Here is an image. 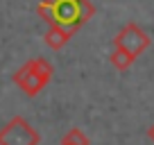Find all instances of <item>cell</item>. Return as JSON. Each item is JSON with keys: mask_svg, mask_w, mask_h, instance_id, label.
Masks as SVG:
<instances>
[{"mask_svg": "<svg viewBox=\"0 0 154 145\" xmlns=\"http://www.w3.org/2000/svg\"><path fill=\"white\" fill-rule=\"evenodd\" d=\"M109 59H111V66H113L116 70H127V68L136 61L131 54H127L125 50H120V48H113V52H111Z\"/></svg>", "mask_w": 154, "mask_h": 145, "instance_id": "6", "label": "cell"}, {"mask_svg": "<svg viewBox=\"0 0 154 145\" xmlns=\"http://www.w3.org/2000/svg\"><path fill=\"white\" fill-rule=\"evenodd\" d=\"M113 48H120L125 50L127 54H131V57H138L140 52H145V50L149 48V36L143 32V27L136 23H127L125 27L120 29V32L113 36Z\"/></svg>", "mask_w": 154, "mask_h": 145, "instance_id": "4", "label": "cell"}, {"mask_svg": "<svg viewBox=\"0 0 154 145\" xmlns=\"http://www.w3.org/2000/svg\"><path fill=\"white\" fill-rule=\"evenodd\" d=\"M70 39H72V32H68V29L59 27V25H52V27H48V32L43 34V41L48 43V48H52V50H61Z\"/></svg>", "mask_w": 154, "mask_h": 145, "instance_id": "5", "label": "cell"}, {"mask_svg": "<svg viewBox=\"0 0 154 145\" xmlns=\"http://www.w3.org/2000/svg\"><path fill=\"white\" fill-rule=\"evenodd\" d=\"M52 72H54V68H52V63H50L48 59L36 57V59L25 61L23 66L14 72V84L27 97H36L38 93L50 84Z\"/></svg>", "mask_w": 154, "mask_h": 145, "instance_id": "1", "label": "cell"}, {"mask_svg": "<svg viewBox=\"0 0 154 145\" xmlns=\"http://www.w3.org/2000/svg\"><path fill=\"white\" fill-rule=\"evenodd\" d=\"M50 5H52V25H59L72 34L84 27L95 14V7L88 0H50Z\"/></svg>", "mask_w": 154, "mask_h": 145, "instance_id": "2", "label": "cell"}, {"mask_svg": "<svg viewBox=\"0 0 154 145\" xmlns=\"http://www.w3.org/2000/svg\"><path fill=\"white\" fill-rule=\"evenodd\" d=\"M147 136H149V140H152V143H154V125H152V127H149V129H147Z\"/></svg>", "mask_w": 154, "mask_h": 145, "instance_id": "8", "label": "cell"}, {"mask_svg": "<svg viewBox=\"0 0 154 145\" xmlns=\"http://www.w3.org/2000/svg\"><path fill=\"white\" fill-rule=\"evenodd\" d=\"M38 131L23 116H14L0 129V145H38Z\"/></svg>", "mask_w": 154, "mask_h": 145, "instance_id": "3", "label": "cell"}, {"mask_svg": "<svg viewBox=\"0 0 154 145\" xmlns=\"http://www.w3.org/2000/svg\"><path fill=\"white\" fill-rule=\"evenodd\" d=\"M61 145H91V140H88V136L84 134L79 127H72V129H68L66 134H63Z\"/></svg>", "mask_w": 154, "mask_h": 145, "instance_id": "7", "label": "cell"}]
</instances>
